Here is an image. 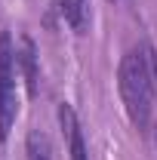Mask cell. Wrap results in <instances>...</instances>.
Returning a JSON list of instances; mask_svg holds the SVG:
<instances>
[{
    "instance_id": "obj_1",
    "label": "cell",
    "mask_w": 157,
    "mask_h": 160,
    "mask_svg": "<svg viewBox=\"0 0 157 160\" xmlns=\"http://www.w3.org/2000/svg\"><path fill=\"white\" fill-rule=\"evenodd\" d=\"M117 89L129 123L139 132H148L154 117V74L148 62V46H133L123 52L117 68Z\"/></svg>"
},
{
    "instance_id": "obj_2",
    "label": "cell",
    "mask_w": 157,
    "mask_h": 160,
    "mask_svg": "<svg viewBox=\"0 0 157 160\" xmlns=\"http://www.w3.org/2000/svg\"><path fill=\"white\" fill-rule=\"evenodd\" d=\"M19 114V49L13 34H0V142H6Z\"/></svg>"
},
{
    "instance_id": "obj_3",
    "label": "cell",
    "mask_w": 157,
    "mask_h": 160,
    "mask_svg": "<svg viewBox=\"0 0 157 160\" xmlns=\"http://www.w3.org/2000/svg\"><path fill=\"white\" fill-rule=\"evenodd\" d=\"M59 129L65 136V145H68V154L71 160H89L86 154V139H83V129H80V120L74 114V108L68 102L59 105Z\"/></svg>"
},
{
    "instance_id": "obj_4",
    "label": "cell",
    "mask_w": 157,
    "mask_h": 160,
    "mask_svg": "<svg viewBox=\"0 0 157 160\" xmlns=\"http://www.w3.org/2000/svg\"><path fill=\"white\" fill-rule=\"evenodd\" d=\"M59 12L71 25V31L83 34L89 28V0H59Z\"/></svg>"
},
{
    "instance_id": "obj_5",
    "label": "cell",
    "mask_w": 157,
    "mask_h": 160,
    "mask_svg": "<svg viewBox=\"0 0 157 160\" xmlns=\"http://www.w3.org/2000/svg\"><path fill=\"white\" fill-rule=\"evenodd\" d=\"M25 160H53V145L43 129H31L25 139Z\"/></svg>"
},
{
    "instance_id": "obj_6",
    "label": "cell",
    "mask_w": 157,
    "mask_h": 160,
    "mask_svg": "<svg viewBox=\"0 0 157 160\" xmlns=\"http://www.w3.org/2000/svg\"><path fill=\"white\" fill-rule=\"evenodd\" d=\"M19 68L25 71L28 92L34 96V92H37V68H34V46H31V40H22V49H19Z\"/></svg>"
},
{
    "instance_id": "obj_7",
    "label": "cell",
    "mask_w": 157,
    "mask_h": 160,
    "mask_svg": "<svg viewBox=\"0 0 157 160\" xmlns=\"http://www.w3.org/2000/svg\"><path fill=\"white\" fill-rule=\"evenodd\" d=\"M148 62H151V74H154V89H157V52L148 46Z\"/></svg>"
}]
</instances>
